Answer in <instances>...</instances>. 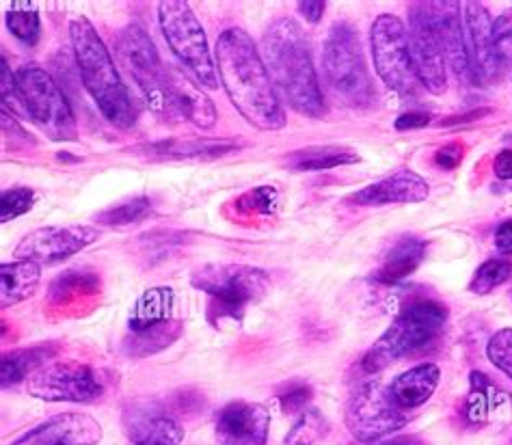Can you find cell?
I'll return each mask as SVG.
<instances>
[{
  "label": "cell",
  "instance_id": "6da1fadb",
  "mask_svg": "<svg viewBox=\"0 0 512 445\" xmlns=\"http://www.w3.org/2000/svg\"><path fill=\"white\" fill-rule=\"evenodd\" d=\"M214 61H217L221 85L229 100L251 126L266 132L286 126L284 106H281L273 80L268 76L260 48L245 31H223L217 39Z\"/></svg>",
  "mask_w": 512,
  "mask_h": 445
},
{
  "label": "cell",
  "instance_id": "7a4b0ae2",
  "mask_svg": "<svg viewBox=\"0 0 512 445\" xmlns=\"http://www.w3.org/2000/svg\"><path fill=\"white\" fill-rule=\"evenodd\" d=\"M260 55L279 100L309 119L327 113L320 80L303 29L292 18H277L262 35Z\"/></svg>",
  "mask_w": 512,
  "mask_h": 445
},
{
  "label": "cell",
  "instance_id": "3957f363",
  "mask_svg": "<svg viewBox=\"0 0 512 445\" xmlns=\"http://www.w3.org/2000/svg\"><path fill=\"white\" fill-rule=\"evenodd\" d=\"M70 39L80 80L100 113L115 128H132L137 124V104L132 102L128 87L121 80L111 52L102 42L96 26L83 16L74 18L70 22Z\"/></svg>",
  "mask_w": 512,
  "mask_h": 445
},
{
  "label": "cell",
  "instance_id": "277c9868",
  "mask_svg": "<svg viewBox=\"0 0 512 445\" xmlns=\"http://www.w3.org/2000/svg\"><path fill=\"white\" fill-rule=\"evenodd\" d=\"M448 307L437 299H411L400 309L392 325L376 340L361 359V370L374 376L392 366L394 361L415 355L439 340L448 325Z\"/></svg>",
  "mask_w": 512,
  "mask_h": 445
},
{
  "label": "cell",
  "instance_id": "5b68a950",
  "mask_svg": "<svg viewBox=\"0 0 512 445\" xmlns=\"http://www.w3.org/2000/svg\"><path fill=\"white\" fill-rule=\"evenodd\" d=\"M322 74L333 96L346 106L366 109L376 98L359 35L346 22L331 26L322 48Z\"/></svg>",
  "mask_w": 512,
  "mask_h": 445
},
{
  "label": "cell",
  "instance_id": "8992f818",
  "mask_svg": "<svg viewBox=\"0 0 512 445\" xmlns=\"http://www.w3.org/2000/svg\"><path fill=\"white\" fill-rule=\"evenodd\" d=\"M193 288L208 296V314L214 322L240 320L247 307L268 290L266 271L247 264H208L191 277Z\"/></svg>",
  "mask_w": 512,
  "mask_h": 445
},
{
  "label": "cell",
  "instance_id": "52a82bcc",
  "mask_svg": "<svg viewBox=\"0 0 512 445\" xmlns=\"http://www.w3.org/2000/svg\"><path fill=\"white\" fill-rule=\"evenodd\" d=\"M184 331L178 316V296L171 288L145 290L128 314V335L124 337V353L143 359L171 346Z\"/></svg>",
  "mask_w": 512,
  "mask_h": 445
},
{
  "label": "cell",
  "instance_id": "ba28073f",
  "mask_svg": "<svg viewBox=\"0 0 512 445\" xmlns=\"http://www.w3.org/2000/svg\"><path fill=\"white\" fill-rule=\"evenodd\" d=\"M158 24L175 59L193 74L197 83L208 89L219 87L217 61L212 57L204 26L191 5L184 0H165L158 5Z\"/></svg>",
  "mask_w": 512,
  "mask_h": 445
},
{
  "label": "cell",
  "instance_id": "9c48e42d",
  "mask_svg": "<svg viewBox=\"0 0 512 445\" xmlns=\"http://www.w3.org/2000/svg\"><path fill=\"white\" fill-rule=\"evenodd\" d=\"M119 65L139 87L150 109L167 121H175L169 98V65L160 59L152 37L139 24H128L115 37Z\"/></svg>",
  "mask_w": 512,
  "mask_h": 445
},
{
  "label": "cell",
  "instance_id": "30bf717a",
  "mask_svg": "<svg viewBox=\"0 0 512 445\" xmlns=\"http://www.w3.org/2000/svg\"><path fill=\"white\" fill-rule=\"evenodd\" d=\"M22 111L50 141H78V124L63 89L44 67L24 65L16 74Z\"/></svg>",
  "mask_w": 512,
  "mask_h": 445
},
{
  "label": "cell",
  "instance_id": "8fae6325",
  "mask_svg": "<svg viewBox=\"0 0 512 445\" xmlns=\"http://www.w3.org/2000/svg\"><path fill=\"white\" fill-rule=\"evenodd\" d=\"M109 389V372L80 361H52L26 379V394L44 402L89 404Z\"/></svg>",
  "mask_w": 512,
  "mask_h": 445
},
{
  "label": "cell",
  "instance_id": "7c38bea8",
  "mask_svg": "<svg viewBox=\"0 0 512 445\" xmlns=\"http://www.w3.org/2000/svg\"><path fill=\"white\" fill-rule=\"evenodd\" d=\"M370 50L374 70L383 83L404 98L415 96L422 83L411 61L407 26L394 13H381L372 22Z\"/></svg>",
  "mask_w": 512,
  "mask_h": 445
},
{
  "label": "cell",
  "instance_id": "4fadbf2b",
  "mask_svg": "<svg viewBox=\"0 0 512 445\" xmlns=\"http://www.w3.org/2000/svg\"><path fill=\"white\" fill-rule=\"evenodd\" d=\"M344 420L359 443H376L407 424V411L398 407L381 381H366L350 394Z\"/></svg>",
  "mask_w": 512,
  "mask_h": 445
},
{
  "label": "cell",
  "instance_id": "5bb4252c",
  "mask_svg": "<svg viewBox=\"0 0 512 445\" xmlns=\"http://www.w3.org/2000/svg\"><path fill=\"white\" fill-rule=\"evenodd\" d=\"M409 52L415 74L426 91L441 96L448 89L446 57H443L441 42L435 31L430 3H411L409 9Z\"/></svg>",
  "mask_w": 512,
  "mask_h": 445
},
{
  "label": "cell",
  "instance_id": "9a60e30c",
  "mask_svg": "<svg viewBox=\"0 0 512 445\" xmlns=\"http://www.w3.org/2000/svg\"><path fill=\"white\" fill-rule=\"evenodd\" d=\"M98 238L100 232L91 225H46L26 234L13 249V255H16V260L52 266L85 251Z\"/></svg>",
  "mask_w": 512,
  "mask_h": 445
},
{
  "label": "cell",
  "instance_id": "2e32d148",
  "mask_svg": "<svg viewBox=\"0 0 512 445\" xmlns=\"http://www.w3.org/2000/svg\"><path fill=\"white\" fill-rule=\"evenodd\" d=\"M121 428L132 445H180L184 426L173 409L156 398H132L121 411Z\"/></svg>",
  "mask_w": 512,
  "mask_h": 445
},
{
  "label": "cell",
  "instance_id": "e0dca14e",
  "mask_svg": "<svg viewBox=\"0 0 512 445\" xmlns=\"http://www.w3.org/2000/svg\"><path fill=\"white\" fill-rule=\"evenodd\" d=\"M271 413L262 404L234 400L214 415V433L219 445H266Z\"/></svg>",
  "mask_w": 512,
  "mask_h": 445
},
{
  "label": "cell",
  "instance_id": "ac0fdd59",
  "mask_svg": "<svg viewBox=\"0 0 512 445\" xmlns=\"http://www.w3.org/2000/svg\"><path fill=\"white\" fill-rule=\"evenodd\" d=\"M102 424L89 413H59L13 439L9 445H98Z\"/></svg>",
  "mask_w": 512,
  "mask_h": 445
},
{
  "label": "cell",
  "instance_id": "d6986e66",
  "mask_svg": "<svg viewBox=\"0 0 512 445\" xmlns=\"http://www.w3.org/2000/svg\"><path fill=\"white\" fill-rule=\"evenodd\" d=\"M463 22H465V42L467 55L474 72L476 85H493L500 83L502 76L497 72L493 57V18L487 7L480 3L463 5Z\"/></svg>",
  "mask_w": 512,
  "mask_h": 445
},
{
  "label": "cell",
  "instance_id": "ffe728a7",
  "mask_svg": "<svg viewBox=\"0 0 512 445\" xmlns=\"http://www.w3.org/2000/svg\"><path fill=\"white\" fill-rule=\"evenodd\" d=\"M461 11L463 7L458 3H450V0H446V3H430V16H433L446 65H450V70L463 85H476L467 55L465 22Z\"/></svg>",
  "mask_w": 512,
  "mask_h": 445
},
{
  "label": "cell",
  "instance_id": "44dd1931",
  "mask_svg": "<svg viewBox=\"0 0 512 445\" xmlns=\"http://www.w3.org/2000/svg\"><path fill=\"white\" fill-rule=\"evenodd\" d=\"M430 195L428 182L420 173L411 169H400L387 178L361 188L348 201L357 206H387V204H420Z\"/></svg>",
  "mask_w": 512,
  "mask_h": 445
},
{
  "label": "cell",
  "instance_id": "7402d4cb",
  "mask_svg": "<svg viewBox=\"0 0 512 445\" xmlns=\"http://www.w3.org/2000/svg\"><path fill=\"white\" fill-rule=\"evenodd\" d=\"M169 98L175 119H184L199 130H210L217 126V109L206 96L204 87L197 85L180 67H169Z\"/></svg>",
  "mask_w": 512,
  "mask_h": 445
},
{
  "label": "cell",
  "instance_id": "603a6c76",
  "mask_svg": "<svg viewBox=\"0 0 512 445\" xmlns=\"http://www.w3.org/2000/svg\"><path fill=\"white\" fill-rule=\"evenodd\" d=\"M240 147L234 139H169L137 147V152L156 160H214L236 152Z\"/></svg>",
  "mask_w": 512,
  "mask_h": 445
},
{
  "label": "cell",
  "instance_id": "cb8c5ba5",
  "mask_svg": "<svg viewBox=\"0 0 512 445\" xmlns=\"http://www.w3.org/2000/svg\"><path fill=\"white\" fill-rule=\"evenodd\" d=\"M439 381V366H435V363H420V366H413L407 372L398 374L392 385H389V394H392L402 411H411L433 398Z\"/></svg>",
  "mask_w": 512,
  "mask_h": 445
},
{
  "label": "cell",
  "instance_id": "d4e9b609",
  "mask_svg": "<svg viewBox=\"0 0 512 445\" xmlns=\"http://www.w3.org/2000/svg\"><path fill=\"white\" fill-rule=\"evenodd\" d=\"M508 400V391L489 379V374L474 370L469 374V394L463 402L465 422L474 428L484 426Z\"/></svg>",
  "mask_w": 512,
  "mask_h": 445
},
{
  "label": "cell",
  "instance_id": "484cf974",
  "mask_svg": "<svg viewBox=\"0 0 512 445\" xmlns=\"http://www.w3.org/2000/svg\"><path fill=\"white\" fill-rule=\"evenodd\" d=\"M61 346L55 342L46 344H35L29 348H18L11 350V353L3 355L0 361V383L3 389H9L22 381L29 379L37 370H42L52 359H57Z\"/></svg>",
  "mask_w": 512,
  "mask_h": 445
},
{
  "label": "cell",
  "instance_id": "4316f807",
  "mask_svg": "<svg viewBox=\"0 0 512 445\" xmlns=\"http://www.w3.org/2000/svg\"><path fill=\"white\" fill-rule=\"evenodd\" d=\"M102 281L96 273L89 271H65L50 283L46 301L55 309H72L76 305H87L100 294Z\"/></svg>",
  "mask_w": 512,
  "mask_h": 445
},
{
  "label": "cell",
  "instance_id": "83f0119b",
  "mask_svg": "<svg viewBox=\"0 0 512 445\" xmlns=\"http://www.w3.org/2000/svg\"><path fill=\"white\" fill-rule=\"evenodd\" d=\"M426 258V242L417 236H402L396 240L392 249L387 251L383 264L376 268L374 281L379 283H398L413 275L422 266Z\"/></svg>",
  "mask_w": 512,
  "mask_h": 445
},
{
  "label": "cell",
  "instance_id": "f1b7e54d",
  "mask_svg": "<svg viewBox=\"0 0 512 445\" xmlns=\"http://www.w3.org/2000/svg\"><path fill=\"white\" fill-rule=\"evenodd\" d=\"M42 281V266L29 260H13L0 266V305L9 309L31 299Z\"/></svg>",
  "mask_w": 512,
  "mask_h": 445
},
{
  "label": "cell",
  "instance_id": "f546056e",
  "mask_svg": "<svg viewBox=\"0 0 512 445\" xmlns=\"http://www.w3.org/2000/svg\"><path fill=\"white\" fill-rule=\"evenodd\" d=\"M284 163L290 171H329L359 163V154L344 145H314L288 154Z\"/></svg>",
  "mask_w": 512,
  "mask_h": 445
},
{
  "label": "cell",
  "instance_id": "4dcf8cb0",
  "mask_svg": "<svg viewBox=\"0 0 512 445\" xmlns=\"http://www.w3.org/2000/svg\"><path fill=\"white\" fill-rule=\"evenodd\" d=\"M236 214L240 217H253V219H268L273 217L279 208V193L275 186H258L251 191L242 193L234 201Z\"/></svg>",
  "mask_w": 512,
  "mask_h": 445
},
{
  "label": "cell",
  "instance_id": "1f68e13d",
  "mask_svg": "<svg viewBox=\"0 0 512 445\" xmlns=\"http://www.w3.org/2000/svg\"><path fill=\"white\" fill-rule=\"evenodd\" d=\"M512 279V262L508 258H491L487 262H482L474 277L469 281V292L471 294H491L495 288L504 286Z\"/></svg>",
  "mask_w": 512,
  "mask_h": 445
},
{
  "label": "cell",
  "instance_id": "d6a6232c",
  "mask_svg": "<svg viewBox=\"0 0 512 445\" xmlns=\"http://www.w3.org/2000/svg\"><path fill=\"white\" fill-rule=\"evenodd\" d=\"M150 212H152L150 197L141 195V197H134L130 201H124V204H117V206L102 210L96 217V223L104 225V227H126V225L143 221Z\"/></svg>",
  "mask_w": 512,
  "mask_h": 445
},
{
  "label": "cell",
  "instance_id": "836d02e7",
  "mask_svg": "<svg viewBox=\"0 0 512 445\" xmlns=\"http://www.w3.org/2000/svg\"><path fill=\"white\" fill-rule=\"evenodd\" d=\"M7 29L9 33L20 39L22 44L26 46H37L39 42V35H42V22H39V13L31 7H11L7 11Z\"/></svg>",
  "mask_w": 512,
  "mask_h": 445
},
{
  "label": "cell",
  "instance_id": "e575fe53",
  "mask_svg": "<svg viewBox=\"0 0 512 445\" xmlns=\"http://www.w3.org/2000/svg\"><path fill=\"white\" fill-rule=\"evenodd\" d=\"M493 57L497 72L504 78L512 70V11L493 20Z\"/></svg>",
  "mask_w": 512,
  "mask_h": 445
},
{
  "label": "cell",
  "instance_id": "d590c367",
  "mask_svg": "<svg viewBox=\"0 0 512 445\" xmlns=\"http://www.w3.org/2000/svg\"><path fill=\"white\" fill-rule=\"evenodd\" d=\"M327 430V422L318 411L307 409L303 415H299V420L294 422V426L288 430V435L284 437V443L281 445H314Z\"/></svg>",
  "mask_w": 512,
  "mask_h": 445
},
{
  "label": "cell",
  "instance_id": "8d00e7d4",
  "mask_svg": "<svg viewBox=\"0 0 512 445\" xmlns=\"http://www.w3.org/2000/svg\"><path fill=\"white\" fill-rule=\"evenodd\" d=\"M314 398L312 385L303 381H292L277 391V402L286 415H303Z\"/></svg>",
  "mask_w": 512,
  "mask_h": 445
},
{
  "label": "cell",
  "instance_id": "74e56055",
  "mask_svg": "<svg viewBox=\"0 0 512 445\" xmlns=\"http://www.w3.org/2000/svg\"><path fill=\"white\" fill-rule=\"evenodd\" d=\"M35 199L37 195L29 186L9 188V191H5L3 197H0V221L9 223L13 219L22 217V214H26L33 208Z\"/></svg>",
  "mask_w": 512,
  "mask_h": 445
},
{
  "label": "cell",
  "instance_id": "f35d334b",
  "mask_svg": "<svg viewBox=\"0 0 512 445\" xmlns=\"http://www.w3.org/2000/svg\"><path fill=\"white\" fill-rule=\"evenodd\" d=\"M487 357L512 381V329H502L491 337L487 344Z\"/></svg>",
  "mask_w": 512,
  "mask_h": 445
},
{
  "label": "cell",
  "instance_id": "ab89813d",
  "mask_svg": "<svg viewBox=\"0 0 512 445\" xmlns=\"http://www.w3.org/2000/svg\"><path fill=\"white\" fill-rule=\"evenodd\" d=\"M0 89H3V109H9V104H11V111L16 109L18 106V102L22 104V100H20V93H18V80H16V74L11 72V67H9V61H7V57L3 55V67H0Z\"/></svg>",
  "mask_w": 512,
  "mask_h": 445
},
{
  "label": "cell",
  "instance_id": "60d3db41",
  "mask_svg": "<svg viewBox=\"0 0 512 445\" xmlns=\"http://www.w3.org/2000/svg\"><path fill=\"white\" fill-rule=\"evenodd\" d=\"M465 158V143L461 141H450L443 147H439V150L435 152V165L439 169H446V171H452L456 169L458 165L463 163Z\"/></svg>",
  "mask_w": 512,
  "mask_h": 445
},
{
  "label": "cell",
  "instance_id": "b9f144b4",
  "mask_svg": "<svg viewBox=\"0 0 512 445\" xmlns=\"http://www.w3.org/2000/svg\"><path fill=\"white\" fill-rule=\"evenodd\" d=\"M201 407H204V398H201V394H191V391H178V394H175V413H197Z\"/></svg>",
  "mask_w": 512,
  "mask_h": 445
},
{
  "label": "cell",
  "instance_id": "7bdbcfd3",
  "mask_svg": "<svg viewBox=\"0 0 512 445\" xmlns=\"http://www.w3.org/2000/svg\"><path fill=\"white\" fill-rule=\"evenodd\" d=\"M430 113L426 111H407L396 119V130H417L430 124Z\"/></svg>",
  "mask_w": 512,
  "mask_h": 445
},
{
  "label": "cell",
  "instance_id": "ee69618b",
  "mask_svg": "<svg viewBox=\"0 0 512 445\" xmlns=\"http://www.w3.org/2000/svg\"><path fill=\"white\" fill-rule=\"evenodd\" d=\"M493 242L497 251L504 255H512V219H506L497 225Z\"/></svg>",
  "mask_w": 512,
  "mask_h": 445
},
{
  "label": "cell",
  "instance_id": "f6af8a7d",
  "mask_svg": "<svg viewBox=\"0 0 512 445\" xmlns=\"http://www.w3.org/2000/svg\"><path fill=\"white\" fill-rule=\"evenodd\" d=\"M493 109H476V111H469V113H463V115H452V117H446L439 121L441 128H450V126H458V124H471V121H478L482 117L491 115Z\"/></svg>",
  "mask_w": 512,
  "mask_h": 445
},
{
  "label": "cell",
  "instance_id": "bcb514c9",
  "mask_svg": "<svg viewBox=\"0 0 512 445\" xmlns=\"http://www.w3.org/2000/svg\"><path fill=\"white\" fill-rule=\"evenodd\" d=\"M493 171L500 180L508 182L512 180V150H504L495 156L493 160Z\"/></svg>",
  "mask_w": 512,
  "mask_h": 445
},
{
  "label": "cell",
  "instance_id": "7dc6e473",
  "mask_svg": "<svg viewBox=\"0 0 512 445\" xmlns=\"http://www.w3.org/2000/svg\"><path fill=\"white\" fill-rule=\"evenodd\" d=\"M325 9H327V3H320V0H305V3H299L301 16L312 24L322 20V16H325Z\"/></svg>",
  "mask_w": 512,
  "mask_h": 445
},
{
  "label": "cell",
  "instance_id": "c3c4849f",
  "mask_svg": "<svg viewBox=\"0 0 512 445\" xmlns=\"http://www.w3.org/2000/svg\"><path fill=\"white\" fill-rule=\"evenodd\" d=\"M381 445H426L420 437H413V435H402V437H394V439H389V441H385V443H381Z\"/></svg>",
  "mask_w": 512,
  "mask_h": 445
},
{
  "label": "cell",
  "instance_id": "681fc988",
  "mask_svg": "<svg viewBox=\"0 0 512 445\" xmlns=\"http://www.w3.org/2000/svg\"><path fill=\"white\" fill-rule=\"evenodd\" d=\"M361 445H381V443H361Z\"/></svg>",
  "mask_w": 512,
  "mask_h": 445
},
{
  "label": "cell",
  "instance_id": "f907efd6",
  "mask_svg": "<svg viewBox=\"0 0 512 445\" xmlns=\"http://www.w3.org/2000/svg\"><path fill=\"white\" fill-rule=\"evenodd\" d=\"M508 445H512V437H510V443Z\"/></svg>",
  "mask_w": 512,
  "mask_h": 445
},
{
  "label": "cell",
  "instance_id": "816d5d0a",
  "mask_svg": "<svg viewBox=\"0 0 512 445\" xmlns=\"http://www.w3.org/2000/svg\"><path fill=\"white\" fill-rule=\"evenodd\" d=\"M510 74H512V70H510Z\"/></svg>",
  "mask_w": 512,
  "mask_h": 445
},
{
  "label": "cell",
  "instance_id": "f5cc1de1",
  "mask_svg": "<svg viewBox=\"0 0 512 445\" xmlns=\"http://www.w3.org/2000/svg\"><path fill=\"white\" fill-rule=\"evenodd\" d=\"M510 296H512V294H510Z\"/></svg>",
  "mask_w": 512,
  "mask_h": 445
}]
</instances>
